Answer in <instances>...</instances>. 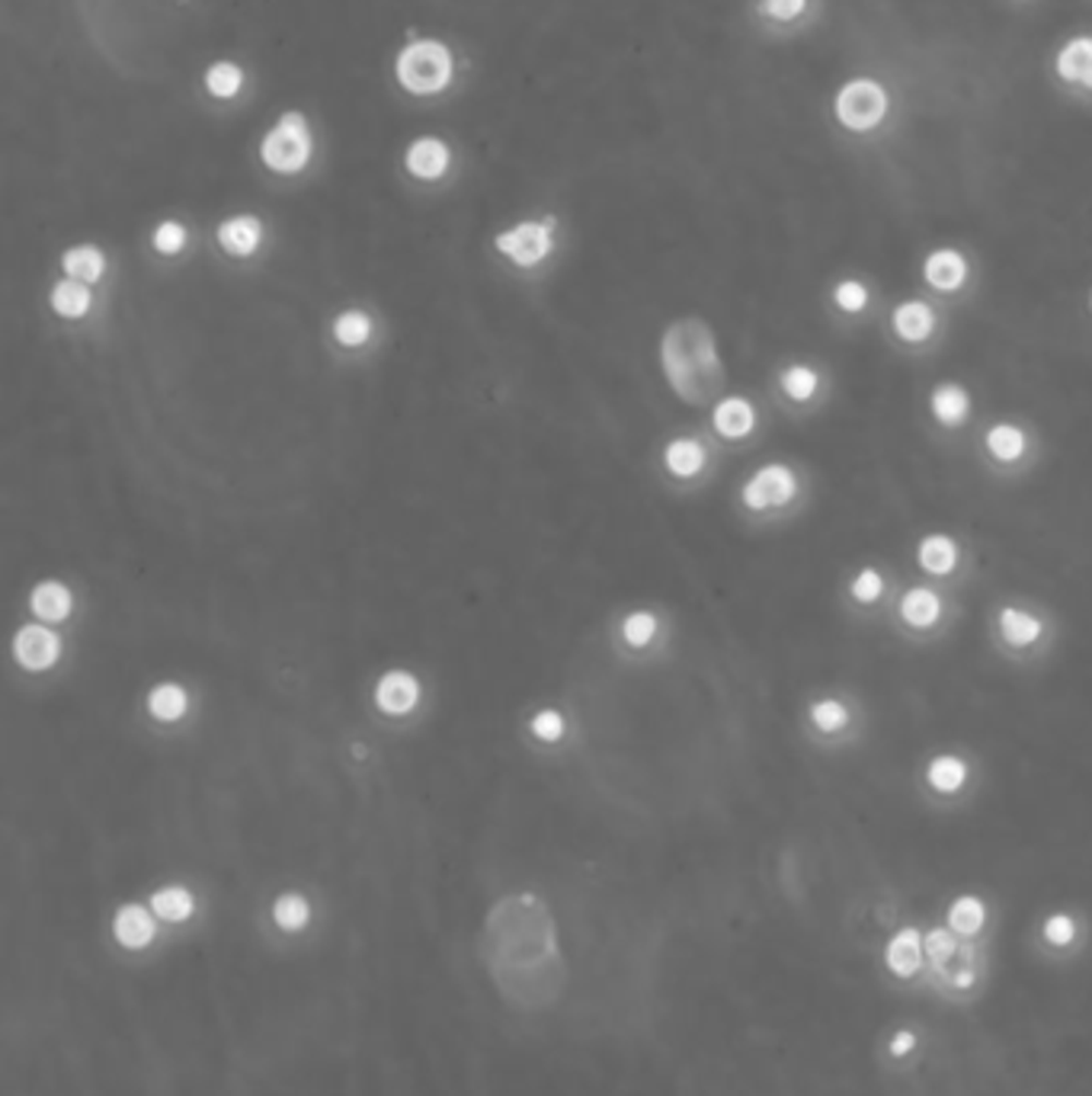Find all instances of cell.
I'll list each match as a JSON object with an SVG mask.
<instances>
[{"label": "cell", "mask_w": 1092, "mask_h": 1096, "mask_svg": "<svg viewBox=\"0 0 1092 1096\" xmlns=\"http://www.w3.org/2000/svg\"><path fill=\"white\" fill-rule=\"evenodd\" d=\"M891 328L894 334L901 337L903 343H919V340H929L933 328H936V315L926 302L919 298H910V302H901L891 315Z\"/></svg>", "instance_id": "obj_11"}, {"label": "cell", "mask_w": 1092, "mask_h": 1096, "mask_svg": "<svg viewBox=\"0 0 1092 1096\" xmlns=\"http://www.w3.org/2000/svg\"><path fill=\"white\" fill-rule=\"evenodd\" d=\"M926 955L939 975V981L951 988V991H968L977 985L981 978V962H977V950L971 943H961V936L954 930L936 927L926 933L923 940Z\"/></svg>", "instance_id": "obj_2"}, {"label": "cell", "mask_w": 1092, "mask_h": 1096, "mask_svg": "<svg viewBox=\"0 0 1092 1096\" xmlns=\"http://www.w3.org/2000/svg\"><path fill=\"white\" fill-rule=\"evenodd\" d=\"M666 469L676 478H696L705 469V449L699 439H673L666 446Z\"/></svg>", "instance_id": "obj_24"}, {"label": "cell", "mask_w": 1092, "mask_h": 1096, "mask_svg": "<svg viewBox=\"0 0 1092 1096\" xmlns=\"http://www.w3.org/2000/svg\"><path fill=\"white\" fill-rule=\"evenodd\" d=\"M29 606L39 620L46 622H61L68 613H71V590L58 580H46L33 590L29 597Z\"/></svg>", "instance_id": "obj_22"}, {"label": "cell", "mask_w": 1092, "mask_h": 1096, "mask_svg": "<svg viewBox=\"0 0 1092 1096\" xmlns=\"http://www.w3.org/2000/svg\"><path fill=\"white\" fill-rule=\"evenodd\" d=\"M984 920H987V907H984L981 898H974V895H961V898L951 901L949 930H954L958 936H974V933H981Z\"/></svg>", "instance_id": "obj_27"}, {"label": "cell", "mask_w": 1092, "mask_h": 1096, "mask_svg": "<svg viewBox=\"0 0 1092 1096\" xmlns=\"http://www.w3.org/2000/svg\"><path fill=\"white\" fill-rule=\"evenodd\" d=\"M532 728H535V734H538L542 741H558V738L565 734V718L558 716L555 709H548V712H538V716H535Z\"/></svg>", "instance_id": "obj_41"}, {"label": "cell", "mask_w": 1092, "mask_h": 1096, "mask_svg": "<svg viewBox=\"0 0 1092 1096\" xmlns=\"http://www.w3.org/2000/svg\"><path fill=\"white\" fill-rule=\"evenodd\" d=\"M999 635L1009 648H1032L1042 635H1045V625L1038 616H1032L1029 610L1022 606H1002L997 616Z\"/></svg>", "instance_id": "obj_12"}, {"label": "cell", "mask_w": 1092, "mask_h": 1096, "mask_svg": "<svg viewBox=\"0 0 1092 1096\" xmlns=\"http://www.w3.org/2000/svg\"><path fill=\"white\" fill-rule=\"evenodd\" d=\"M901 620L910 628H933L942 620V597L933 587H910L901 597Z\"/></svg>", "instance_id": "obj_13"}, {"label": "cell", "mask_w": 1092, "mask_h": 1096, "mask_svg": "<svg viewBox=\"0 0 1092 1096\" xmlns=\"http://www.w3.org/2000/svg\"><path fill=\"white\" fill-rule=\"evenodd\" d=\"M916 565H919L926 574L946 577V574L954 571V565H958V545L951 542L949 535L933 532V535H926V539L919 542V549H916Z\"/></svg>", "instance_id": "obj_18"}, {"label": "cell", "mask_w": 1092, "mask_h": 1096, "mask_svg": "<svg viewBox=\"0 0 1092 1096\" xmlns=\"http://www.w3.org/2000/svg\"><path fill=\"white\" fill-rule=\"evenodd\" d=\"M714 429L724 436V439H740L747 436L750 429L757 427V411L747 398H724L717 408H714Z\"/></svg>", "instance_id": "obj_16"}, {"label": "cell", "mask_w": 1092, "mask_h": 1096, "mask_svg": "<svg viewBox=\"0 0 1092 1096\" xmlns=\"http://www.w3.org/2000/svg\"><path fill=\"white\" fill-rule=\"evenodd\" d=\"M850 593H853L855 603L871 606V603H878L881 593H885V577L878 574V568H862V571L853 577V584H850Z\"/></svg>", "instance_id": "obj_35"}, {"label": "cell", "mask_w": 1092, "mask_h": 1096, "mask_svg": "<svg viewBox=\"0 0 1092 1096\" xmlns=\"http://www.w3.org/2000/svg\"><path fill=\"white\" fill-rule=\"evenodd\" d=\"M1057 74L1067 84H1083L1092 91V39L1090 36H1077L1067 46L1060 48L1057 55Z\"/></svg>", "instance_id": "obj_15"}, {"label": "cell", "mask_w": 1092, "mask_h": 1096, "mask_svg": "<svg viewBox=\"0 0 1092 1096\" xmlns=\"http://www.w3.org/2000/svg\"><path fill=\"white\" fill-rule=\"evenodd\" d=\"M13 655H16L20 668L48 670L61 658V638L46 625H26V628L16 632Z\"/></svg>", "instance_id": "obj_8"}, {"label": "cell", "mask_w": 1092, "mask_h": 1096, "mask_svg": "<svg viewBox=\"0 0 1092 1096\" xmlns=\"http://www.w3.org/2000/svg\"><path fill=\"white\" fill-rule=\"evenodd\" d=\"M154 914L164 917V920H170V923L187 920L192 914V895L187 888H180V885H174V888H161V892L154 895Z\"/></svg>", "instance_id": "obj_31"}, {"label": "cell", "mask_w": 1092, "mask_h": 1096, "mask_svg": "<svg viewBox=\"0 0 1092 1096\" xmlns=\"http://www.w3.org/2000/svg\"><path fill=\"white\" fill-rule=\"evenodd\" d=\"M782 388H785V394L792 401H810L817 394V388H820V376H817V369L798 363V366H788L782 373Z\"/></svg>", "instance_id": "obj_33"}, {"label": "cell", "mask_w": 1092, "mask_h": 1096, "mask_svg": "<svg viewBox=\"0 0 1092 1096\" xmlns=\"http://www.w3.org/2000/svg\"><path fill=\"white\" fill-rule=\"evenodd\" d=\"M621 632H625V641H628V645L644 648V645L654 638V632H657V620H654L651 613H631V616L625 620V625H621Z\"/></svg>", "instance_id": "obj_38"}, {"label": "cell", "mask_w": 1092, "mask_h": 1096, "mask_svg": "<svg viewBox=\"0 0 1092 1096\" xmlns=\"http://www.w3.org/2000/svg\"><path fill=\"white\" fill-rule=\"evenodd\" d=\"M888 91L871 81V78H858L850 81L840 94H836V119L850 129V132H871L875 126L885 122L888 116Z\"/></svg>", "instance_id": "obj_5"}, {"label": "cell", "mask_w": 1092, "mask_h": 1096, "mask_svg": "<svg viewBox=\"0 0 1092 1096\" xmlns=\"http://www.w3.org/2000/svg\"><path fill=\"white\" fill-rule=\"evenodd\" d=\"M1090 305H1092V295H1090Z\"/></svg>", "instance_id": "obj_44"}, {"label": "cell", "mask_w": 1092, "mask_h": 1096, "mask_svg": "<svg viewBox=\"0 0 1092 1096\" xmlns=\"http://www.w3.org/2000/svg\"><path fill=\"white\" fill-rule=\"evenodd\" d=\"M187 244V228L180 222H164L157 232H154V247L161 254H177L180 247Z\"/></svg>", "instance_id": "obj_40"}, {"label": "cell", "mask_w": 1092, "mask_h": 1096, "mask_svg": "<svg viewBox=\"0 0 1092 1096\" xmlns=\"http://www.w3.org/2000/svg\"><path fill=\"white\" fill-rule=\"evenodd\" d=\"M407 167L420 180H436L449 167V148L439 139H417L407 148Z\"/></svg>", "instance_id": "obj_17"}, {"label": "cell", "mask_w": 1092, "mask_h": 1096, "mask_svg": "<svg viewBox=\"0 0 1092 1096\" xmlns=\"http://www.w3.org/2000/svg\"><path fill=\"white\" fill-rule=\"evenodd\" d=\"M417 699H420V683H417V676H411L404 670L384 673L379 680V686H376V703H379L381 712H388V716L411 712L417 706Z\"/></svg>", "instance_id": "obj_9"}, {"label": "cell", "mask_w": 1092, "mask_h": 1096, "mask_svg": "<svg viewBox=\"0 0 1092 1096\" xmlns=\"http://www.w3.org/2000/svg\"><path fill=\"white\" fill-rule=\"evenodd\" d=\"M833 302H836L840 311L858 315L868 305V288H865V283H858V280H843L840 286L833 288Z\"/></svg>", "instance_id": "obj_37"}, {"label": "cell", "mask_w": 1092, "mask_h": 1096, "mask_svg": "<svg viewBox=\"0 0 1092 1096\" xmlns=\"http://www.w3.org/2000/svg\"><path fill=\"white\" fill-rule=\"evenodd\" d=\"M923 276H926L929 286L939 288V292H958L968 283V260H964V254H958L951 247L933 250L923 263Z\"/></svg>", "instance_id": "obj_10"}, {"label": "cell", "mask_w": 1092, "mask_h": 1096, "mask_svg": "<svg viewBox=\"0 0 1092 1096\" xmlns=\"http://www.w3.org/2000/svg\"><path fill=\"white\" fill-rule=\"evenodd\" d=\"M112 933H116V940H119L122 946H129V950H142L144 943L154 936V920H151V914H147L142 905H129L116 914Z\"/></svg>", "instance_id": "obj_21"}, {"label": "cell", "mask_w": 1092, "mask_h": 1096, "mask_svg": "<svg viewBox=\"0 0 1092 1096\" xmlns=\"http://www.w3.org/2000/svg\"><path fill=\"white\" fill-rule=\"evenodd\" d=\"M260 157L270 170H280V174L301 170L311 157V135H308L305 116L301 113H285L283 119L276 122V129L260 144Z\"/></svg>", "instance_id": "obj_4"}, {"label": "cell", "mask_w": 1092, "mask_h": 1096, "mask_svg": "<svg viewBox=\"0 0 1092 1096\" xmlns=\"http://www.w3.org/2000/svg\"><path fill=\"white\" fill-rule=\"evenodd\" d=\"M147 709H151V716L161 718V721H177V718L187 716V709H190V696H187L183 686H177V683H164V686H157V690L147 696Z\"/></svg>", "instance_id": "obj_28"}, {"label": "cell", "mask_w": 1092, "mask_h": 1096, "mask_svg": "<svg viewBox=\"0 0 1092 1096\" xmlns=\"http://www.w3.org/2000/svg\"><path fill=\"white\" fill-rule=\"evenodd\" d=\"M664 373L673 391L689 404H705L721 388V360L705 321L682 318L664 334L661 343Z\"/></svg>", "instance_id": "obj_1"}, {"label": "cell", "mask_w": 1092, "mask_h": 1096, "mask_svg": "<svg viewBox=\"0 0 1092 1096\" xmlns=\"http://www.w3.org/2000/svg\"><path fill=\"white\" fill-rule=\"evenodd\" d=\"M308 901L301 895H283L276 907H273V917L283 930H301L308 923Z\"/></svg>", "instance_id": "obj_36"}, {"label": "cell", "mask_w": 1092, "mask_h": 1096, "mask_svg": "<svg viewBox=\"0 0 1092 1096\" xmlns=\"http://www.w3.org/2000/svg\"><path fill=\"white\" fill-rule=\"evenodd\" d=\"M551 225L555 219H545V222H523L517 225L513 232H503L497 235V250L507 254L510 260H517L520 267H532L538 260L548 257L551 250Z\"/></svg>", "instance_id": "obj_7"}, {"label": "cell", "mask_w": 1092, "mask_h": 1096, "mask_svg": "<svg viewBox=\"0 0 1092 1096\" xmlns=\"http://www.w3.org/2000/svg\"><path fill=\"white\" fill-rule=\"evenodd\" d=\"M805 3L808 0H762L760 10L772 20H795V16H802Z\"/></svg>", "instance_id": "obj_42"}, {"label": "cell", "mask_w": 1092, "mask_h": 1096, "mask_svg": "<svg viewBox=\"0 0 1092 1096\" xmlns=\"http://www.w3.org/2000/svg\"><path fill=\"white\" fill-rule=\"evenodd\" d=\"M929 408H933V414L942 427H958V424H964V417L971 411V398L958 381H946V385L933 388Z\"/></svg>", "instance_id": "obj_19"}, {"label": "cell", "mask_w": 1092, "mask_h": 1096, "mask_svg": "<svg viewBox=\"0 0 1092 1096\" xmlns=\"http://www.w3.org/2000/svg\"><path fill=\"white\" fill-rule=\"evenodd\" d=\"M926 782L936 792L951 796V792H958L968 782V763L961 761V757H954V754H942V757L929 761V766H926Z\"/></svg>", "instance_id": "obj_25"}, {"label": "cell", "mask_w": 1092, "mask_h": 1096, "mask_svg": "<svg viewBox=\"0 0 1092 1096\" xmlns=\"http://www.w3.org/2000/svg\"><path fill=\"white\" fill-rule=\"evenodd\" d=\"M240 84H244V74L232 61H218L205 74V87H209V94L215 96H235L240 91Z\"/></svg>", "instance_id": "obj_34"}, {"label": "cell", "mask_w": 1092, "mask_h": 1096, "mask_svg": "<svg viewBox=\"0 0 1092 1096\" xmlns=\"http://www.w3.org/2000/svg\"><path fill=\"white\" fill-rule=\"evenodd\" d=\"M61 267H64V273H68L71 280H78V283H96V280L103 276V270H106V260H103V254H99L96 247L84 244V247H71V250L64 254Z\"/></svg>", "instance_id": "obj_26"}, {"label": "cell", "mask_w": 1092, "mask_h": 1096, "mask_svg": "<svg viewBox=\"0 0 1092 1096\" xmlns=\"http://www.w3.org/2000/svg\"><path fill=\"white\" fill-rule=\"evenodd\" d=\"M333 334L343 346H363L372 334V321L366 311H343L333 325Z\"/></svg>", "instance_id": "obj_32"}, {"label": "cell", "mask_w": 1092, "mask_h": 1096, "mask_svg": "<svg viewBox=\"0 0 1092 1096\" xmlns=\"http://www.w3.org/2000/svg\"><path fill=\"white\" fill-rule=\"evenodd\" d=\"M923 955H926L923 936H919L913 927H903V930H898V933L891 936L885 958H888V968H891L894 975L913 978V975L919 971V965H923Z\"/></svg>", "instance_id": "obj_14"}, {"label": "cell", "mask_w": 1092, "mask_h": 1096, "mask_svg": "<svg viewBox=\"0 0 1092 1096\" xmlns=\"http://www.w3.org/2000/svg\"><path fill=\"white\" fill-rule=\"evenodd\" d=\"M795 494H798V478L788 465H779V462L762 465L760 472L744 484V504L757 514L792 504Z\"/></svg>", "instance_id": "obj_6"}, {"label": "cell", "mask_w": 1092, "mask_h": 1096, "mask_svg": "<svg viewBox=\"0 0 1092 1096\" xmlns=\"http://www.w3.org/2000/svg\"><path fill=\"white\" fill-rule=\"evenodd\" d=\"M913 1049H916V1036H913L910 1029L894 1033V1039H891V1054H894V1058H903V1054H910Z\"/></svg>", "instance_id": "obj_43"}, {"label": "cell", "mask_w": 1092, "mask_h": 1096, "mask_svg": "<svg viewBox=\"0 0 1092 1096\" xmlns=\"http://www.w3.org/2000/svg\"><path fill=\"white\" fill-rule=\"evenodd\" d=\"M987 452L997 459V462H1006V465H1012V462H1019L1025 452H1029V439H1025V433H1022V427H1016V424H997V427H990L987 429Z\"/></svg>", "instance_id": "obj_23"}, {"label": "cell", "mask_w": 1092, "mask_h": 1096, "mask_svg": "<svg viewBox=\"0 0 1092 1096\" xmlns=\"http://www.w3.org/2000/svg\"><path fill=\"white\" fill-rule=\"evenodd\" d=\"M850 718H853L850 716V706L840 703V699H817L810 706V721L823 734H840L850 724Z\"/></svg>", "instance_id": "obj_30"}, {"label": "cell", "mask_w": 1092, "mask_h": 1096, "mask_svg": "<svg viewBox=\"0 0 1092 1096\" xmlns=\"http://www.w3.org/2000/svg\"><path fill=\"white\" fill-rule=\"evenodd\" d=\"M91 288L78 280H64L51 288V308L64 318H84L91 311Z\"/></svg>", "instance_id": "obj_29"}, {"label": "cell", "mask_w": 1092, "mask_h": 1096, "mask_svg": "<svg viewBox=\"0 0 1092 1096\" xmlns=\"http://www.w3.org/2000/svg\"><path fill=\"white\" fill-rule=\"evenodd\" d=\"M263 238V225L260 219L253 215H238V219H228L222 228H218V240L228 254L235 257H250L257 250V244Z\"/></svg>", "instance_id": "obj_20"}, {"label": "cell", "mask_w": 1092, "mask_h": 1096, "mask_svg": "<svg viewBox=\"0 0 1092 1096\" xmlns=\"http://www.w3.org/2000/svg\"><path fill=\"white\" fill-rule=\"evenodd\" d=\"M1042 933H1045L1047 943H1054V946H1070L1073 936H1077V923L1067 914H1051L1045 920V927H1042Z\"/></svg>", "instance_id": "obj_39"}, {"label": "cell", "mask_w": 1092, "mask_h": 1096, "mask_svg": "<svg viewBox=\"0 0 1092 1096\" xmlns=\"http://www.w3.org/2000/svg\"><path fill=\"white\" fill-rule=\"evenodd\" d=\"M397 81L411 94H439L452 81V55L442 43H411L397 55Z\"/></svg>", "instance_id": "obj_3"}]
</instances>
